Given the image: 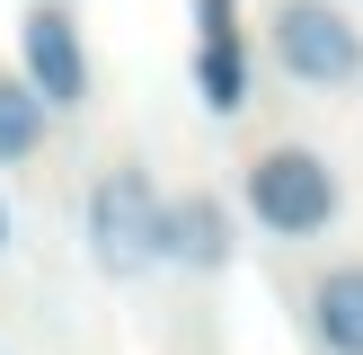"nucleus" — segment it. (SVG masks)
<instances>
[{
  "label": "nucleus",
  "mask_w": 363,
  "mask_h": 355,
  "mask_svg": "<svg viewBox=\"0 0 363 355\" xmlns=\"http://www.w3.org/2000/svg\"><path fill=\"white\" fill-rule=\"evenodd\" d=\"M248 213H257L275 240H311V231L337 222V178L319 151H301V142H284V151H266L257 169H248Z\"/></svg>",
  "instance_id": "1"
},
{
  "label": "nucleus",
  "mask_w": 363,
  "mask_h": 355,
  "mask_svg": "<svg viewBox=\"0 0 363 355\" xmlns=\"http://www.w3.org/2000/svg\"><path fill=\"white\" fill-rule=\"evenodd\" d=\"M89 258L106 275H142L160 266V187L142 169H106L89 187Z\"/></svg>",
  "instance_id": "2"
},
{
  "label": "nucleus",
  "mask_w": 363,
  "mask_h": 355,
  "mask_svg": "<svg viewBox=\"0 0 363 355\" xmlns=\"http://www.w3.org/2000/svg\"><path fill=\"white\" fill-rule=\"evenodd\" d=\"M275 62L311 89H346L363 71V27L328 0H284L275 9Z\"/></svg>",
  "instance_id": "3"
},
{
  "label": "nucleus",
  "mask_w": 363,
  "mask_h": 355,
  "mask_svg": "<svg viewBox=\"0 0 363 355\" xmlns=\"http://www.w3.org/2000/svg\"><path fill=\"white\" fill-rule=\"evenodd\" d=\"M18 62H27V89L45 98V116L89 98V53H80V27H71L62 0H35V9H27V27H18Z\"/></svg>",
  "instance_id": "4"
},
{
  "label": "nucleus",
  "mask_w": 363,
  "mask_h": 355,
  "mask_svg": "<svg viewBox=\"0 0 363 355\" xmlns=\"http://www.w3.org/2000/svg\"><path fill=\"white\" fill-rule=\"evenodd\" d=\"M160 258H177V266H230V213L213 204V195L160 204Z\"/></svg>",
  "instance_id": "5"
},
{
  "label": "nucleus",
  "mask_w": 363,
  "mask_h": 355,
  "mask_svg": "<svg viewBox=\"0 0 363 355\" xmlns=\"http://www.w3.org/2000/svg\"><path fill=\"white\" fill-rule=\"evenodd\" d=\"M311 329L328 355H363V266H337L311 293Z\"/></svg>",
  "instance_id": "6"
},
{
  "label": "nucleus",
  "mask_w": 363,
  "mask_h": 355,
  "mask_svg": "<svg viewBox=\"0 0 363 355\" xmlns=\"http://www.w3.org/2000/svg\"><path fill=\"white\" fill-rule=\"evenodd\" d=\"M35 142H45V98L0 71V160H27Z\"/></svg>",
  "instance_id": "7"
},
{
  "label": "nucleus",
  "mask_w": 363,
  "mask_h": 355,
  "mask_svg": "<svg viewBox=\"0 0 363 355\" xmlns=\"http://www.w3.org/2000/svg\"><path fill=\"white\" fill-rule=\"evenodd\" d=\"M204 98H213V116H230V106H240V27L204 36Z\"/></svg>",
  "instance_id": "8"
},
{
  "label": "nucleus",
  "mask_w": 363,
  "mask_h": 355,
  "mask_svg": "<svg viewBox=\"0 0 363 355\" xmlns=\"http://www.w3.org/2000/svg\"><path fill=\"white\" fill-rule=\"evenodd\" d=\"M0 248H9V204H0Z\"/></svg>",
  "instance_id": "9"
}]
</instances>
